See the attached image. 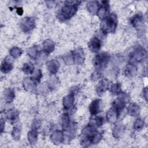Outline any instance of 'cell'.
<instances>
[{
	"mask_svg": "<svg viewBox=\"0 0 148 148\" xmlns=\"http://www.w3.org/2000/svg\"><path fill=\"white\" fill-rule=\"evenodd\" d=\"M147 87H146L144 90H143V96L145 97L146 100L147 101Z\"/></svg>",
	"mask_w": 148,
	"mask_h": 148,
	"instance_id": "e575fe53",
	"label": "cell"
},
{
	"mask_svg": "<svg viewBox=\"0 0 148 148\" xmlns=\"http://www.w3.org/2000/svg\"><path fill=\"white\" fill-rule=\"evenodd\" d=\"M35 22L32 17H25L21 22V28L25 33H29L35 27Z\"/></svg>",
	"mask_w": 148,
	"mask_h": 148,
	"instance_id": "8992f818",
	"label": "cell"
},
{
	"mask_svg": "<svg viewBox=\"0 0 148 148\" xmlns=\"http://www.w3.org/2000/svg\"><path fill=\"white\" fill-rule=\"evenodd\" d=\"M110 56L106 53H102L97 54L93 59L92 63L97 69H102L105 68L109 62Z\"/></svg>",
	"mask_w": 148,
	"mask_h": 148,
	"instance_id": "277c9868",
	"label": "cell"
},
{
	"mask_svg": "<svg viewBox=\"0 0 148 148\" xmlns=\"http://www.w3.org/2000/svg\"><path fill=\"white\" fill-rule=\"evenodd\" d=\"M88 45L90 50L91 51L96 52L101 49V42L98 38L94 37L90 40Z\"/></svg>",
	"mask_w": 148,
	"mask_h": 148,
	"instance_id": "ba28073f",
	"label": "cell"
},
{
	"mask_svg": "<svg viewBox=\"0 0 148 148\" xmlns=\"http://www.w3.org/2000/svg\"><path fill=\"white\" fill-rule=\"evenodd\" d=\"M119 113L116 111L113 108H112L106 113V119L110 123H114L117 119Z\"/></svg>",
	"mask_w": 148,
	"mask_h": 148,
	"instance_id": "5bb4252c",
	"label": "cell"
},
{
	"mask_svg": "<svg viewBox=\"0 0 148 148\" xmlns=\"http://www.w3.org/2000/svg\"><path fill=\"white\" fill-rule=\"evenodd\" d=\"M10 54L15 58H18L23 53V51L18 47H14L10 50Z\"/></svg>",
	"mask_w": 148,
	"mask_h": 148,
	"instance_id": "83f0119b",
	"label": "cell"
},
{
	"mask_svg": "<svg viewBox=\"0 0 148 148\" xmlns=\"http://www.w3.org/2000/svg\"><path fill=\"white\" fill-rule=\"evenodd\" d=\"M28 53L29 55V56H31L32 58H34L37 56V54L38 53V50L36 47L34 46L29 50Z\"/></svg>",
	"mask_w": 148,
	"mask_h": 148,
	"instance_id": "d6a6232c",
	"label": "cell"
},
{
	"mask_svg": "<svg viewBox=\"0 0 148 148\" xmlns=\"http://www.w3.org/2000/svg\"><path fill=\"white\" fill-rule=\"evenodd\" d=\"M146 51L144 48L141 46L137 47L130 55V64L135 65L142 61L146 57Z\"/></svg>",
	"mask_w": 148,
	"mask_h": 148,
	"instance_id": "5b68a950",
	"label": "cell"
},
{
	"mask_svg": "<svg viewBox=\"0 0 148 148\" xmlns=\"http://www.w3.org/2000/svg\"><path fill=\"white\" fill-rule=\"evenodd\" d=\"M54 47L55 45L54 42L50 39L46 40L43 43V50L47 54L51 53L54 50Z\"/></svg>",
	"mask_w": 148,
	"mask_h": 148,
	"instance_id": "4fadbf2b",
	"label": "cell"
},
{
	"mask_svg": "<svg viewBox=\"0 0 148 148\" xmlns=\"http://www.w3.org/2000/svg\"><path fill=\"white\" fill-rule=\"evenodd\" d=\"M144 124V121L140 119H138L135 121L134 124V128L136 130H140L143 127Z\"/></svg>",
	"mask_w": 148,
	"mask_h": 148,
	"instance_id": "4dcf8cb0",
	"label": "cell"
},
{
	"mask_svg": "<svg viewBox=\"0 0 148 148\" xmlns=\"http://www.w3.org/2000/svg\"><path fill=\"white\" fill-rule=\"evenodd\" d=\"M91 4L87 5V8L89 10V11L92 13H97L98 9V2H90Z\"/></svg>",
	"mask_w": 148,
	"mask_h": 148,
	"instance_id": "f1b7e54d",
	"label": "cell"
},
{
	"mask_svg": "<svg viewBox=\"0 0 148 148\" xmlns=\"http://www.w3.org/2000/svg\"><path fill=\"white\" fill-rule=\"evenodd\" d=\"M14 98V91L11 89H6L4 91V99L6 102H11Z\"/></svg>",
	"mask_w": 148,
	"mask_h": 148,
	"instance_id": "ffe728a7",
	"label": "cell"
},
{
	"mask_svg": "<svg viewBox=\"0 0 148 148\" xmlns=\"http://www.w3.org/2000/svg\"><path fill=\"white\" fill-rule=\"evenodd\" d=\"M41 77H42V72L40 69H38L34 72V75L32 77V79L36 83V82H39Z\"/></svg>",
	"mask_w": 148,
	"mask_h": 148,
	"instance_id": "1f68e13d",
	"label": "cell"
},
{
	"mask_svg": "<svg viewBox=\"0 0 148 148\" xmlns=\"http://www.w3.org/2000/svg\"><path fill=\"white\" fill-rule=\"evenodd\" d=\"M68 3L65 5L62 9L60 13L61 16L65 19L71 18L77 12V1L67 2Z\"/></svg>",
	"mask_w": 148,
	"mask_h": 148,
	"instance_id": "3957f363",
	"label": "cell"
},
{
	"mask_svg": "<svg viewBox=\"0 0 148 148\" xmlns=\"http://www.w3.org/2000/svg\"><path fill=\"white\" fill-rule=\"evenodd\" d=\"M110 91L114 95H119L121 94V86L119 83H116L113 84L110 87Z\"/></svg>",
	"mask_w": 148,
	"mask_h": 148,
	"instance_id": "d4e9b609",
	"label": "cell"
},
{
	"mask_svg": "<svg viewBox=\"0 0 148 148\" xmlns=\"http://www.w3.org/2000/svg\"><path fill=\"white\" fill-rule=\"evenodd\" d=\"M72 56L73 57V62L75 64L81 65L83 63L84 60V55L83 50L80 49H77L72 51Z\"/></svg>",
	"mask_w": 148,
	"mask_h": 148,
	"instance_id": "52a82bcc",
	"label": "cell"
},
{
	"mask_svg": "<svg viewBox=\"0 0 148 148\" xmlns=\"http://www.w3.org/2000/svg\"><path fill=\"white\" fill-rule=\"evenodd\" d=\"M128 114L132 116H137L139 114V107L136 103H131L128 108Z\"/></svg>",
	"mask_w": 148,
	"mask_h": 148,
	"instance_id": "e0dca14e",
	"label": "cell"
},
{
	"mask_svg": "<svg viewBox=\"0 0 148 148\" xmlns=\"http://www.w3.org/2000/svg\"><path fill=\"white\" fill-rule=\"evenodd\" d=\"M17 13H18V14L19 15H21L23 13V10L22 9V8H18L17 9Z\"/></svg>",
	"mask_w": 148,
	"mask_h": 148,
	"instance_id": "836d02e7",
	"label": "cell"
},
{
	"mask_svg": "<svg viewBox=\"0 0 148 148\" xmlns=\"http://www.w3.org/2000/svg\"><path fill=\"white\" fill-rule=\"evenodd\" d=\"M123 127L120 124H117L113 128V135L115 138H118L123 134Z\"/></svg>",
	"mask_w": 148,
	"mask_h": 148,
	"instance_id": "484cf974",
	"label": "cell"
},
{
	"mask_svg": "<svg viewBox=\"0 0 148 148\" xmlns=\"http://www.w3.org/2000/svg\"><path fill=\"white\" fill-rule=\"evenodd\" d=\"M1 132H2V131H3V128H4V124H5V123L3 122V120L2 119H1Z\"/></svg>",
	"mask_w": 148,
	"mask_h": 148,
	"instance_id": "d590c367",
	"label": "cell"
},
{
	"mask_svg": "<svg viewBox=\"0 0 148 148\" xmlns=\"http://www.w3.org/2000/svg\"><path fill=\"white\" fill-rule=\"evenodd\" d=\"M109 87V82L106 79L101 80L98 84L96 91L98 94L100 95L107 90Z\"/></svg>",
	"mask_w": 148,
	"mask_h": 148,
	"instance_id": "9c48e42d",
	"label": "cell"
},
{
	"mask_svg": "<svg viewBox=\"0 0 148 148\" xmlns=\"http://www.w3.org/2000/svg\"><path fill=\"white\" fill-rule=\"evenodd\" d=\"M101 134L99 133L95 127L89 124L83 129L81 135V144L84 147L96 144L101 139Z\"/></svg>",
	"mask_w": 148,
	"mask_h": 148,
	"instance_id": "6da1fadb",
	"label": "cell"
},
{
	"mask_svg": "<svg viewBox=\"0 0 148 148\" xmlns=\"http://www.w3.org/2000/svg\"><path fill=\"white\" fill-rule=\"evenodd\" d=\"M12 135L14 140H18L21 136V128L20 126H15L12 132Z\"/></svg>",
	"mask_w": 148,
	"mask_h": 148,
	"instance_id": "cb8c5ba5",
	"label": "cell"
},
{
	"mask_svg": "<svg viewBox=\"0 0 148 148\" xmlns=\"http://www.w3.org/2000/svg\"><path fill=\"white\" fill-rule=\"evenodd\" d=\"M136 68L135 65L130 64L126 66L124 71V73L127 76L131 77L134 75H135V73H136Z\"/></svg>",
	"mask_w": 148,
	"mask_h": 148,
	"instance_id": "7402d4cb",
	"label": "cell"
},
{
	"mask_svg": "<svg viewBox=\"0 0 148 148\" xmlns=\"http://www.w3.org/2000/svg\"><path fill=\"white\" fill-rule=\"evenodd\" d=\"M74 101L73 94L71 93L68 96L65 97L63 100V105L65 109H68L73 105Z\"/></svg>",
	"mask_w": 148,
	"mask_h": 148,
	"instance_id": "2e32d148",
	"label": "cell"
},
{
	"mask_svg": "<svg viewBox=\"0 0 148 148\" xmlns=\"http://www.w3.org/2000/svg\"><path fill=\"white\" fill-rule=\"evenodd\" d=\"M50 138L54 144H60L64 140V135L60 131H56L54 132Z\"/></svg>",
	"mask_w": 148,
	"mask_h": 148,
	"instance_id": "7c38bea8",
	"label": "cell"
},
{
	"mask_svg": "<svg viewBox=\"0 0 148 148\" xmlns=\"http://www.w3.org/2000/svg\"><path fill=\"white\" fill-rule=\"evenodd\" d=\"M103 117H102L101 116H98L93 119L91 125H94V127H98L101 126L103 124Z\"/></svg>",
	"mask_w": 148,
	"mask_h": 148,
	"instance_id": "f546056e",
	"label": "cell"
},
{
	"mask_svg": "<svg viewBox=\"0 0 148 148\" xmlns=\"http://www.w3.org/2000/svg\"><path fill=\"white\" fill-rule=\"evenodd\" d=\"M142 22H143V17H142V15L140 14H136L131 20V24L135 28L140 27V25L142 24Z\"/></svg>",
	"mask_w": 148,
	"mask_h": 148,
	"instance_id": "9a60e30c",
	"label": "cell"
},
{
	"mask_svg": "<svg viewBox=\"0 0 148 148\" xmlns=\"http://www.w3.org/2000/svg\"><path fill=\"white\" fill-rule=\"evenodd\" d=\"M62 127L64 129H66L69 126V117L67 114H64L62 115L61 119Z\"/></svg>",
	"mask_w": 148,
	"mask_h": 148,
	"instance_id": "4316f807",
	"label": "cell"
},
{
	"mask_svg": "<svg viewBox=\"0 0 148 148\" xmlns=\"http://www.w3.org/2000/svg\"><path fill=\"white\" fill-rule=\"evenodd\" d=\"M22 69L26 74H32L34 71V66L31 62H27L23 65Z\"/></svg>",
	"mask_w": 148,
	"mask_h": 148,
	"instance_id": "603a6c76",
	"label": "cell"
},
{
	"mask_svg": "<svg viewBox=\"0 0 148 148\" xmlns=\"http://www.w3.org/2000/svg\"><path fill=\"white\" fill-rule=\"evenodd\" d=\"M47 66L49 72L52 74H55L57 72L59 68L60 64L56 60H52L47 62Z\"/></svg>",
	"mask_w": 148,
	"mask_h": 148,
	"instance_id": "8fae6325",
	"label": "cell"
},
{
	"mask_svg": "<svg viewBox=\"0 0 148 148\" xmlns=\"http://www.w3.org/2000/svg\"><path fill=\"white\" fill-rule=\"evenodd\" d=\"M101 101L99 99L93 101L89 106L90 112L92 115L97 114L100 110V103Z\"/></svg>",
	"mask_w": 148,
	"mask_h": 148,
	"instance_id": "30bf717a",
	"label": "cell"
},
{
	"mask_svg": "<svg viewBox=\"0 0 148 148\" xmlns=\"http://www.w3.org/2000/svg\"><path fill=\"white\" fill-rule=\"evenodd\" d=\"M18 113L17 110L14 109L8 110V112L6 113L7 119L12 122H15L18 118Z\"/></svg>",
	"mask_w": 148,
	"mask_h": 148,
	"instance_id": "d6986e66",
	"label": "cell"
},
{
	"mask_svg": "<svg viewBox=\"0 0 148 148\" xmlns=\"http://www.w3.org/2000/svg\"><path fill=\"white\" fill-rule=\"evenodd\" d=\"M117 26L116 16L112 13L102 18L101 28L103 33L114 32Z\"/></svg>",
	"mask_w": 148,
	"mask_h": 148,
	"instance_id": "7a4b0ae2",
	"label": "cell"
},
{
	"mask_svg": "<svg viewBox=\"0 0 148 148\" xmlns=\"http://www.w3.org/2000/svg\"><path fill=\"white\" fill-rule=\"evenodd\" d=\"M28 139L29 142L31 143V144H35L38 139V132L37 130L32 129V131H29L28 133Z\"/></svg>",
	"mask_w": 148,
	"mask_h": 148,
	"instance_id": "44dd1931",
	"label": "cell"
},
{
	"mask_svg": "<svg viewBox=\"0 0 148 148\" xmlns=\"http://www.w3.org/2000/svg\"><path fill=\"white\" fill-rule=\"evenodd\" d=\"M13 66L10 61L5 60L1 65V71L3 73H8L12 70Z\"/></svg>",
	"mask_w": 148,
	"mask_h": 148,
	"instance_id": "ac0fdd59",
	"label": "cell"
}]
</instances>
